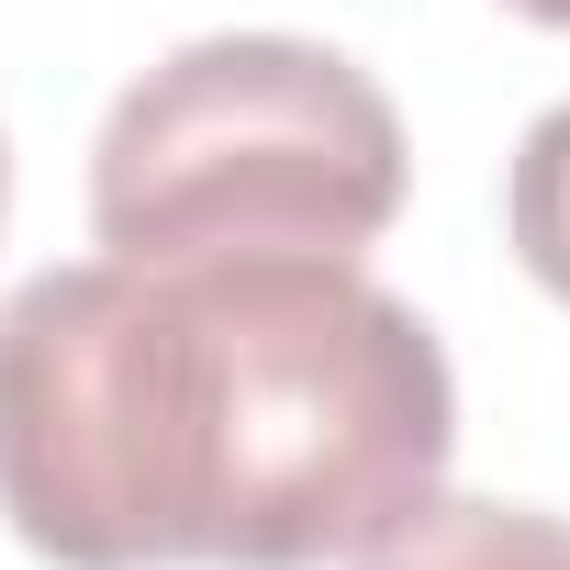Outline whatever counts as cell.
<instances>
[{"label": "cell", "instance_id": "cell-1", "mask_svg": "<svg viewBox=\"0 0 570 570\" xmlns=\"http://www.w3.org/2000/svg\"><path fill=\"white\" fill-rule=\"evenodd\" d=\"M448 448V347L358 257H90L0 303V514L57 570L370 559Z\"/></svg>", "mask_w": 570, "mask_h": 570}, {"label": "cell", "instance_id": "cell-6", "mask_svg": "<svg viewBox=\"0 0 570 570\" xmlns=\"http://www.w3.org/2000/svg\"><path fill=\"white\" fill-rule=\"evenodd\" d=\"M0 213H12V146H0Z\"/></svg>", "mask_w": 570, "mask_h": 570}, {"label": "cell", "instance_id": "cell-3", "mask_svg": "<svg viewBox=\"0 0 570 570\" xmlns=\"http://www.w3.org/2000/svg\"><path fill=\"white\" fill-rule=\"evenodd\" d=\"M358 570H570V525L525 503H425L403 537H381Z\"/></svg>", "mask_w": 570, "mask_h": 570}, {"label": "cell", "instance_id": "cell-2", "mask_svg": "<svg viewBox=\"0 0 570 570\" xmlns=\"http://www.w3.org/2000/svg\"><path fill=\"white\" fill-rule=\"evenodd\" d=\"M403 124L370 68L303 35H213L146 68L90 146L101 257H358L403 213Z\"/></svg>", "mask_w": 570, "mask_h": 570}, {"label": "cell", "instance_id": "cell-5", "mask_svg": "<svg viewBox=\"0 0 570 570\" xmlns=\"http://www.w3.org/2000/svg\"><path fill=\"white\" fill-rule=\"evenodd\" d=\"M514 12H525V23H570V0H514Z\"/></svg>", "mask_w": 570, "mask_h": 570}, {"label": "cell", "instance_id": "cell-4", "mask_svg": "<svg viewBox=\"0 0 570 570\" xmlns=\"http://www.w3.org/2000/svg\"><path fill=\"white\" fill-rule=\"evenodd\" d=\"M503 224H514V257L537 268V292L570 303V101L525 124L514 179H503Z\"/></svg>", "mask_w": 570, "mask_h": 570}]
</instances>
